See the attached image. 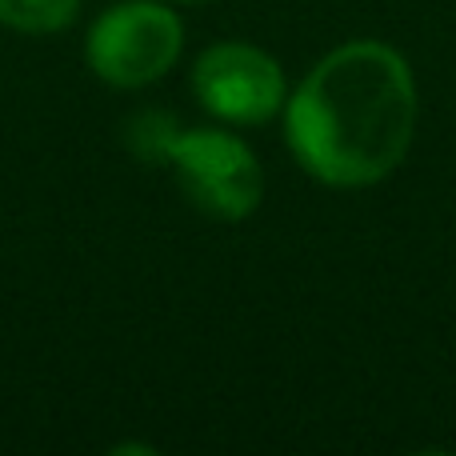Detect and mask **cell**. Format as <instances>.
<instances>
[{"label": "cell", "mask_w": 456, "mask_h": 456, "mask_svg": "<svg viewBox=\"0 0 456 456\" xmlns=\"http://www.w3.org/2000/svg\"><path fill=\"white\" fill-rule=\"evenodd\" d=\"M417 117L409 61L380 40H348L316 61L284 101V136L313 181L369 189L409 157Z\"/></svg>", "instance_id": "1"}, {"label": "cell", "mask_w": 456, "mask_h": 456, "mask_svg": "<svg viewBox=\"0 0 456 456\" xmlns=\"http://www.w3.org/2000/svg\"><path fill=\"white\" fill-rule=\"evenodd\" d=\"M181 192L216 221H244L265 197V173L252 149L221 128H176L165 144Z\"/></svg>", "instance_id": "2"}, {"label": "cell", "mask_w": 456, "mask_h": 456, "mask_svg": "<svg viewBox=\"0 0 456 456\" xmlns=\"http://www.w3.org/2000/svg\"><path fill=\"white\" fill-rule=\"evenodd\" d=\"M181 45L184 28L173 8L157 0H125L93 24L85 61L104 85L144 88L173 69Z\"/></svg>", "instance_id": "3"}, {"label": "cell", "mask_w": 456, "mask_h": 456, "mask_svg": "<svg viewBox=\"0 0 456 456\" xmlns=\"http://www.w3.org/2000/svg\"><path fill=\"white\" fill-rule=\"evenodd\" d=\"M192 93L213 117L228 120V125L273 120L276 112H284V101H289L281 64L244 40H221L197 56Z\"/></svg>", "instance_id": "4"}, {"label": "cell", "mask_w": 456, "mask_h": 456, "mask_svg": "<svg viewBox=\"0 0 456 456\" xmlns=\"http://www.w3.org/2000/svg\"><path fill=\"white\" fill-rule=\"evenodd\" d=\"M80 0H0V24L28 37H45V32H61L72 24Z\"/></svg>", "instance_id": "5"}, {"label": "cell", "mask_w": 456, "mask_h": 456, "mask_svg": "<svg viewBox=\"0 0 456 456\" xmlns=\"http://www.w3.org/2000/svg\"><path fill=\"white\" fill-rule=\"evenodd\" d=\"M184 4H200V0H184Z\"/></svg>", "instance_id": "6"}]
</instances>
